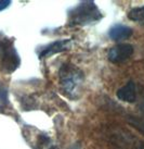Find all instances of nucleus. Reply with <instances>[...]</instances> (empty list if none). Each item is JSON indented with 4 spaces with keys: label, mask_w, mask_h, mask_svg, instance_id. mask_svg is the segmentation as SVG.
I'll return each mask as SVG.
<instances>
[{
    "label": "nucleus",
    "mask_w": 144,
    "mask_h": 149,
    "mask_svg": "<svg viewBox=\"0 0 144 149\" xmlns=\"http://www.w3.org/2000/svg\"><path fill=\"white\" fill-rule=\"evenodd\" d=\"M83 81L82 71L72 63H64L59 70V82L62 91L72 100L77 99L80 96Z\"/></svg>",
    "instance_id": "obj_1"
},
{
    "label": "nucleus",
    "mask_w": 144,
    "mask_h": 149,
    "mask_svg": "<svg viewBox=\"0 0 144 149\" xmlns=\"http://www.w3.org/2000/svg\"><path fill=\"white\" fill-rule=\"evenodd\" d=\"M68 24L73 26L89 25L102 19L101 10L93 1H81L68 11Z\"/></svg>",
    "instance_id": "obj_2"
},
{
    "label": "nucleus",
    "mask_w": 144,
    "mask_h": 149,
    "mask_svg": "<svg viewBox=\"0 0 144 149\" xmlns=\"http://www.w3.org/2000/svg\"><path fill=\"white\" fill-rule=\"evenodd\" d=\"M20 64V56L12 40L7 37L0 38V71L6 74H11Z\"/></svg>",
    "instance_id": "obj_3"
},
{
    "label": "nucleus",
    "mask_w": 144,
    "mask_h": 149,
    "mask_svg": "<svg viewBox=\"0 0 144 149\" xmlns=\"http://www.w3.org/2000/svg\"><path fill=\"white\" fill-rule=\"evenodd\" d=\"M133 52H134V47L131 44H118L112 47L107 51V59L112 63L119 64L131 58Z\"/></svg>",
    "instance_id": "obj_4"
},
{
    "label": "nucleus",
    "mask_w": 144,
    "mask_h": 149,
    "mask_svg": "<svg viewBox=\"0 0 144 149\" xmlns=\"http://www.w3.org/2000/svg\"><path fill=\"white\" fill-rule=\"evenodd\" d=\"M73 45V40L72 39H59L55 42H51L49 45L43 47L41 51L38 54V58L39 59H45L49 58L51 56L55 54H60L63 51L68 50Z\"/></svg>",
    "instance_id": "obj_5"
},
{
    "label": "nucleus",
    "mask_w": 144,
    "mask_h": 149,
    "mask_svg": "<svg viewBox=\"0 0 144 149\" xmlns=\"http://www.w3.org/2000/svg\"><path fill=\"white\" fill-rule=\"evenodd\" d=\"M116 97L121 101L133 104L136 101V86L133 81H129L126 85L120 87L116 91Z\"/></svg>",
    "instance_id": "obj_6"
},
{
    "label": "nucleus",
    "mask_w": 144,
    "mask_h": 149,
    "mask_svg": "<svg viewBox=\"0 0 144 149\" xmlns=\"http://www.w3.org/2000/svg\"><path fill=\"white\" fill-rule=\"evenodd\" d=\"M132 34H133V29L123 24H115L108 29V37L115 42L125 40L130 37Z\"/></svg>",
    "instance_id": "obj_7"
},
{
    "label": "nucleus",
    "mask_w": 144,
    "mask_h": 149,
    "mask_svg": "<svg viewBox=\"0 0 144 149\" xmlns=\"http://www.w3.org/2000/svg\"><path fill=\"white\" fill-rule=\"evenodd\" d=\"M128 17H129V20L136 22V23L144 25V6L131 9L128 13Z\"/></svg>",
    "instance_id": "obj_8"
},
{
    "label": "nucleus",
    "mask_w": 144,
    "mask_h": 149,
    "mask_svg": "<svg viewBox=\"0 0 144 149\" xmlns=\"http://www.w3.org/2000/svg\"><path fill=\"white\" fill-rule=\"evenodd\" d=\"M128 122H129V124L132 125L133 127H136L139 132L144 134V119L129 116H128Z\"/></svg>",
    "instance_id": "obj_9"
},
{
    "label": "nucleus",
    "mask_w": 144,
    "mask_h": 149,
    "mask_svg": "<svg viewBox=\"0 0 144 149\" xmlns=\"http://www.w3.org/2000/svg\"><path fill=\"white\" fill-rule=\"evenodd\" d=\"M39 147L40 149H56L55 146L51 143V139L47 135H40L39 136Z\"/></svg>",
    "instance_id": "obj_10"
},
{
    "label": "nucleus",
    "mask_w": 144,
    "mask_h": 149,
    "mask_svg": "<svg viewBox=\"0 0 144 149\" xmlns=\"http://www.w3.org/2000/svg\"><path fill=\"white\" fill-rule=\"evenodd\" d=\"M9 104V96H8V88L4 86L2 83H0V104L6 106Z\"/></svg>",
    "instance_id": "obj_11"
},
{
    "label": "nucleus",
    "mask_w": 144,
    "mask_h": 149,
    "mask_svg": "<svg viewBox=\"0 0 144 149\" xmlns=\"http://www.w3.org/2000/svg\"><path fill=\"white\" fill-rule=\"evenodd\" d=\"M10 4H11V1H10V0H0V11L7 9Z\"/></svg>",
    "instance_id": "obj_12"
},
{
    "label": "nucleus",
    "mask_w": 144,
    "mask_h": 149,
    "mask_svg": "<svg viewBox=\"0 0 144 149\" xmlns=\"http://www.w3.org/2000/svg\"><path fill=\"white\" fill-rule=\"evenodd\" d=\"M140 110L144 113V100L140 104Z\"/></svg>",
    "instance_id": "obj_13"
},
{
    "label": "nucleus",
    "mask_w": 144,
    "mask_h": 149,
    "mask_svg": "<svg viewBox=\"0 0 144 149\" xmlns=\"http://www.w3.org/2000/svg\"><path fill=\"white\" fill-rule=\"evenodd\" d=\"M136 149H144V144H141V145H139Z\"/></svg>",
    "instance_id": "obj_14"
},
{
    "label": "nucleus",
    "mask_w": 144,
    "mask_h": 149,
    "mask_svg": "<svg viewBox=\"0 0 144 149\" xmlns=\"http://www.w3.org/2000/svg\"><path fill=\"white\" fill-rule=\"evenodd\" d=\"M70 149H80V148H79V145H74Z\"/></svg>",
    "instance_id": "obj_15"
}]
</instances>
